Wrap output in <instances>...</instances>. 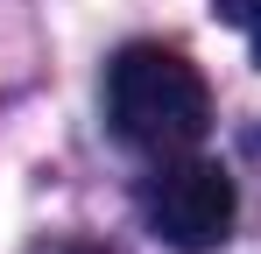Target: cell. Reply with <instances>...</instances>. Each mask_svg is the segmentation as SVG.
Here are the masks:
<instances>
[{
  "label": "cell",
  "instance_id": "cell-3",
  "mask_svg": "<svg viewBox=\"0 0 261 254\" xmlns=\"http://www.w3.org/2000/svg\"><path fill=\"white\" fill-rule=\"evenodd\" d=\"M219 21H226V29H240L247 49H254V64H261V0H219Z\"/></svg>",
  "mask_w": 261,
  "mask_h": 254
},
{
  "label": "cell",
  "instance_id": "cell-1",
  "mask_svg": "<svg viewBox=\"0 0 261 254\" xmlns=\"http://www.w3.org/2000/svg\"><path fill=\"white\" fill-rule=\"evenodd\" d=\"M106 120L141 156H184L212 127L205 71L170 42H127L106 64Z\"/></svg>",
  "mask_w": 261,
  "mask_h": 254
},
{
  "label": "cell",
  "instance_id": "cell-2",
  "mask_svg": "<svg viewBox=\"0 0 261 254\" xmlns=\"http://www.w3.org/2000/svg\"><path fill=\"white\" fill-rule=\"evenodd\" d=\"M141 219H148V233L176 254H212L226 247V233H233V219H240V191H233V176L205 156H155V169L141 176Z\"/></svg>",
  "mask_w": 261,
  "mask_h": 254
}]
</instances>
